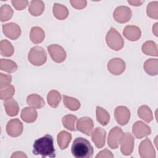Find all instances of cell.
Segmentation results:
<instances>
[{
  "mask_svg": "<svg viewBox=\"0 0 158 158\" xmlns=\"http://www.w3.org/2000/svg\"><path fill=\"white\" fill-rule=\"evenodd\" d=\"M132 16V12L130 7L125 6L117 7L113 14L114 20L120 23H124L128 22Z\"/></svg>",
  "mask_w": 158,
  "mask_h": 158,
  "instance_id": "obj_5",
  "label": "cell"
},
{
  "mask_svg": "<svg viewBox=\"0 0 158 158\" xmlns=\"http://www.w3.org/2000/svg\"><path fill=\"white\" fill-rule=\"evenodd\" d=\"M61 101V94L56 90L50 91L47 96V101L51 107L56 108Z\"/></svg>",
  "mask_w": 158,
  "mask_h": 158,
  "instance_id": "obj_28",
  "label": "cell"
},
{
  "mask_svg": "<svg viewBox=\"0 0 158 158\" xmlns=\"http://www.w3.org/2000/svg\"><path fill=\"white\" fill-rule=\"evenodd\" d=\"M17 65L13 60L1 59L0 60V69L8 73H13L17 70Z\"/></svg>",
  "mask_w": 158,
  "mask_h": 158,
  "instance_id": "obj_33",
  "label": "cell"
},
{
  "mask_svg": "<svg viewBox=\"0 0 158 158\" xmlns=\"http://www.w3.org/2000/svg\"><path fill=\"white\" fill-rule=\"evenodd\" d=\"M38 116V113L35 108L31 107H27L23 108L20 114L21 118L23 121L27 123H33L34 122Z\"/></svg>",
  "mask_w": 158,
  "mask_h": 158,
  "instance_id": "obj_18",
  "label": "cell"
},
{
  "mask_svg": "<svg viewBox=\"0 0 158 158\" xmlns=\"http://www.w3.org/2000/svg\"><path fill=\"white\" fill-rule=\"evenodd\" d=\"M45 37L44 30L40 27H33L30 32V38L34 44H39L43 42Z\"/></svg>",
  "mask_w": 158,
  "mask_h": 158,
  "instance_id": "obj_20",
  "label": "cell"
},
{
  "mask_svg": "<svg viewBox=\"0 0 158 158\" xmlns=\"http://www.w3.org/2000/svg\"><path fill=\"white\" fill-rule=\"evenodd\" d=\"M28 105L35 109H41L45 105V102L43 98L37 94H31L27 98Z\"/></svg>",
  "mask_w": 158,
  "mask_h": 158,
  "instance_id": "obj_22",
  "label": "cell"
},
{
  "mask_svg": "<svg viewBox=\"0 0 158 158\" xmlns=\"http://www.w3.org/2000/svg\"><path fill=\"white\" fill-rule=\"evenodd\" d=\"M63 102L64 106L70 110L75 111L80 107V102L76 98L66 95L63 96Z\"/></svg>",
  "mask_w": 158,
  "mask_h": 158,
  "instance_id": "obj_30",
  "label": "cell"
},
{
  "mask_svg": "<svg viewBox=\"0 0 158 158\" xmlns=\"http://www.w3.org/2000/svg\"><path fill=\"white\" fill-rule=\"evenodd\" d=\"M132 131L136 138L141 139L149 135L151 133V128L143 122L137 121L133 125Z\"/></svg>",
  "mask_w": 158,
  "mask_h": 158,
  "instance_id": "obj_15",
  "label": "cell"
},
{
  "mask_svg": "<svg viewBox=\"0 0 158 158\" xmlns=\"http://www.w3.org/2000/svg\"><path fill=\"white\" fill-rule=\"evenodd\" d=\"M138 115L145 122L149 123L153 119V115L151 109L146 105L140 106L138 110Z\"/></svg>",
  "mask_w": 158,
  "mask_h": 158,
  "instance_id": "obj_29",
  "label": "cell"
},
{
  "mask_svg": "<svg viewBox=\"0 0 158 158\" xmlns=\"http://www.w3.org/2000/svg\"><path fill=\"white\" fill-rule=\"evenodd\" d=\"M130 4H131V6H141L144 1H127Z\"/></svg>",
  "mask_w": 158,
  "mask_h": 158,
  "instance_id": "obj_42",
  "label": "cell"
},
{
  "mask_svg": "<svg viewBox=\"0 0 158 158\" xmlns=\"http://www.w3.org/2000/svg\"><path fill=\"white\" fill-rule=\"evenodd\" d=\"M0 52L2 56L10 57L14 52L12 44L7 40H2L0 43Z\"/></svg>",
  "mask_w": 158,
  "mask_h": 158,
  "instance_id": "obj_32",
  "label": "cell"
},
{
  "mask_svg": "<svg viewBox=\"0 0 158 158\" xmlns=\"http://www.w3.org/2000/svg\"><path fill=\"white\" fill-rule=\"evenodd\" d=\"M125 62L120 58L115 57L110 59L107 64V70L115 75L122 74L125 70Z\"/></svg>",
  "mask_w": 158,
  "mask_h": 158,
  "instance_id": "obj_12",
  "label": "cell"
},
{
  "mask_svg": "<svg viewBox=\"0 0 158 158\" xmlns=\"http://www.w3.org/2000/svg\"><path fill=\"white\" fill-rule=\"evenodd\" d=\"M157 23L156 22L154 25V26L152 27V32L154 33V34L156 36H157Z\"/></svg>",
  "mask_w": 158,
  "mask_h": 158,
  "instance_id": "obj_43",
  "label": "cell"
},
{
  "mask_svg": "<svg viewBox=\"0 0 158 158\" xmlns=\"http://www.w3.org/2000/svg\"><path fill=\"white\" fill-rule=\"evenodd\" d=\"M33 154L40 155L43 158L56 157V150L54 147V139L51 135H45L36 139L33 145Z\"/></svg>",
  "mask_w": 158,
  "mask_h": 158,
  "instance_id": "obj_1",
  "label": "cell"
},
{
  "mask_svg": "<svg viewBox=\"0 0 158 158\" xmlns=\"http://www.w3.org/2000/svg\"><path fill=\"white\" fill-rule=\"evenodd\" d=\"M14 11L8 4H3L0 8V20L2 22L10 19L13 15Z\"/></svg>",
  "mask_w": 158,
  "mask_h": 158,
  "instance_id": "obj_34",
  "label": "cell"
},
{
  "mask_svg": "<svg viewBox=\"0 0 158 158\" xmlns=\"http://www.w3.org/2000/svg\"><path fill=\"white\" fill-rule=\"evenodd\" d=\"M94 128V123L93 120L88 117H81L77 123V129L86 135L90 136Z\"/></svg>",
  "mask_w": 158,
  "mask_h": 158,
  "instance_id": "obj_14",
  "label": "cell"
},
{
  "mask_svg": "<svg viewBox=\"0 0 158 158\" xmlns=\"http://www.w3.org/2000/svg\"><path fill=\"white\" fill-rule=\"evenodd\" d=\"M23 131V123L18 118L10 120L6 125V132L11 137H17Z\"/></svg>",
  "mask_w": 158,
  "mask_h": 158,
  "instance_id": "obj_11",
  "label": "cell"
},
{
  "mask_svg": "<svg viewBox=\"0 0 158 158\" xmlns=\"http://www.w3.org/2000/svg\"><path fill=\"white\" fill-rule=\"evenodd\" d=\"M107 46L114 51L120 50L124 46V40L120 34L113 27H111L106 36Z\"/></svg>",
  "mask_w": 158,
  "mask_h": 158,
  "instance_id": "obj_3",
  "label": "cell"
},
{
  "mask_svg": "<svg viewBox=\"0 0 158 158\" xmlns=\"http://www.w3.org/2000/svg\"><path fill=\"white\" fill-rule=\"evenodd\" d=\"M144 71L149 75H157L158 73V59H149L144 63Z\"/></svg>",
  "mask_w": 158,
  "mask_h": 158,
  "instance_id": "obj_24",
  "label": "cell"
},
{
  "mask_svg": "<svg viewBox=\"0 0 158 158\" xmlns=\"http://www.w3.org/2000/svg\"><path fill=\"white\" fill-rule=\"evenodd\" d=\"M4 34L11 40H17L21 34V28L19 25L14 22H10L2 25Z\"/></svg>",
  "mask_w": 158,
  "mask_h": 158,
  "instance_id": "obj_13",
  "label": "cell"
},
{
  "mask_svg": "<svg viewBox=\"0 0 158 158\" xmlns=\"http://www.w3.org/2000/svg\"><path fill=\"white\" fill-rule=\"evenodd\" d=\"M147 15L151 19H158V1L151 2L146 8Z\"/></svg>",
  "mask_w": 158,
  "mask_h": 158,
  "instance_id": "obj_35",
  "label": "cell"
},
{
  "mask_svg": "<svg viewBox=\"0 0 158 158\" xmlns=\"http://www.w3.org/2000/svg\"><path fill=\"white\" fill-rule=\"evenodd\" d=\"M96 115L97 121L103 126L107 125L110 121V115L108 112L100 106H96Z\"/></svg>",
  "mask_w": 158,
  "mask_h": 158,
  "instance_id": "obj_27",
  "label": "cell"
},
{
  "mask_svg": "<svg viewBox=\"0 0 158 158\" xmlns=\"http://www.w3.org/2000/svg\"><path fill=\"white\" fill-rule=\"evenodd\" d=\"M44 10V4L42 1H31L28 7V12L35 17L42 14Z\"/></svg>",
  "mask_w": 158,
  "mask_h": 158,
  "instance_id": "obj_21",
  "label": "cell"
},
{
  "mask_svg": "<svg viewBox=\"0 0 158 158\" xmlns=\"http://www.w3.org/2000/svg\"><path fill=\"white\" fill-rule=\"evenodd\" d=\"M4 106L6 112L10 117L16 116L19 111V107L17 102L11 98L10 99L5 100L4 102Z\"/></svg>",
  "mask_w": 158,
  "mask_h": 158,
  "instance_id": "obj_19",
  "label": "cell"
},
{
  "mask_svg": "<svg viewBox=\"0 0 158 158\" xmlns=\"http://www.w3.org/2000/svg\"><path fill=\"white\" fill-rule=\"evenodd\" d=\"M77 118L76 116L69 114L64 116L62 118V122L63 126L69 130L70 131H75L76 127L75 125L77 123Z\"/></svg>",
  "mask_w": 158,
  "mask_h": 158,
  "instance_id": "obj_31",
  "label": "cell"
},
{
  "mask_svg": "<svg viewBox=\"0 0 158 158\" xmlns=\"http://www.w3.org/2000/svg\"><path fill=\"white\" fill-rule=\"evenodd\" d=\"M91 136L92 141L98 148H102L105 145L106 131L101 127H97L93 130Z\"/></svg>",
  "mask_w": 158,
  "mask_h": 158,
  "instance_id": "obj_16",
  "label": "cell"
},
{
  "mask_svg": "<svg viewBox=\"0 0 158 158\" xmlns=\"http://www.w3.org/2000/svg\"><path fill=\"white\" fill-rule=\"evenodd\" d=\"M123 132L122 130L118 127H115L112 128L108 135L107 144L111 149H117L123 136Z\"/></svg>",
  "mask_w": 158,
  "mask_h": 158,
  "instance_id": "obj_8",
  "label": "cell"
},
{
  "mask_svg": "<svg viewBox=\"0 0 158 158\" xmlns=\"http://www.w3.org/2000/svg\"><path fill=\"white\" fill-rule=\"evenodd\" d=\"M135 139L130 133H125L121 138L120 144V151L125 156L130 155L134 148Z\"/></svg>",
  "mask_w": 158,
  "mask_h": 158,
  "instance_id": "obj_6",
  "label": "cell"
},
{
  "mask_svg": "<svg viewBox=\"0 0 158 158\" xmlns=\"http://www.w3.org/2000/svg\"><path fill=\"white\" fill-rule=\"evenodd\" d=\"M12 81V76L8 74L0 73V88H5L9 86Z\"/></svg>",
  "mask_w": 158,
  "mask_h": 158,
  "instance_id": "obj_37",
  "label": "cell"
},
{
  "mask_svg": "<svg viewBox=\"0 0 158 158\" xmlns=\"http://www.w3.org/2000/svg\"><path fill=\"white\" fill-rule=\"evenodd\" d=\"M139 154L142 158H155L156 151L151 140L146 138L139 146Z\"/></svg>",
  "mask_w": 158,
  "mask_h": 158,
  "instance_id": "obj_9",
  "label": "cell"
},
{
  "mask_svg": "<svg viewBox=\"0 0 158 158\" xmlns=\"http://www.w3.org/2000/svg\"><path fill=\"white\" fill-rule=\"evenodd\" d=\"M48 51L52 60L56 63H61L66 59V52L64 49L58 44H51L47 47Z\"/></svg>",
  "mask_w": 158,
  "mask_h": 158,
  "instance_id": "obj_7",
  "label": "cell"
},
{
  "mask_svg": "<svg viewBox=\"0 0 158 158\" xmlns=\"http://www.w3.org/2000/svg\"><path fill=\"white\" fill-rule=\"evenodd\" d=\"M11 158H15V157H27V155L25 154L23 152L21 151H16L14 152L12 155L10 156Z\"/></svg>",
  "mask_w": 158,
  "mask_h": 158,
  "instance_id": "obj_41",
  "label": "cell"
},
{
  "mask_svg": "<svg viewBox=\"0 0 158 158\" xmlns=\"http://www.w3.org/2000/svg\"><path fill=\"white\" fill-rule=\"evenodd\" d=\"M28 59L32 65L41 66L46 62L47 55L42 47L34 46L31 48L28 52Z\"/></svg>",
  "mask_w": 158,
  "mask_h": 158,
  "instance_id": "obj_4",
  "label": "cell"
},
{
  "mask_svg": "<svg viewBox=\"0 0 158 158\" xmlns=\"http://www.w3.org/2000/svg\"><path fill=\"white\" fill-rule=\"evenodd\" d=\"M15 93V88L14 86L10 85L5 88L0 90V99L1 100H7L12 98Z\"/></svg>",
  "mask_w": 158,
  "mask_h": 158,
  "instance_id": "obj_36",
  "label": "cell"
},
{
  "mask_svg": "<svg viewBox=\"0 0 158 158\" xmlns=\"http://www.w3.org/2000/svg\"><path fill=\"white\" fill-rule=\"evenodd\" d=\"M70 2L73 7L77 9H82L86 6L87 2L85 0H71Z\"/></svg>",
  "mask_w": 158,
  "mask_h": 158,
  "instance_id": "obj_39",
  "label": "cell"
},
{
  "mask_svg": "<svg viewBox=\"0 0 158 158\" xmlns=\"http://www.w3.org/2000/svg\"><path fill=\"white\" fill-rule=\"evenodd\" d=\"M52 12L54 17L59 20H64L69 15V10L64 5L55 3L53 6Z\"/></svg>",
  "mask_w": 158,
  "mask_h": 158,
  "instance_id": "obj_25",
  "label": "cell"
},
{
  "mask_svg": "<svg viewBox=\"0 0 158 158\" xmlns=\"http://www.w3.org/2000/svg\"><path fill=\"white\" fill-rule=\"evenodd\" d=\"M71 152L76 158H91L93 157L94 149L88 140L78 137L73 142Z\"/></svg>",
  "mask_w": 158,
  "mask_h": 158,
  "instance_id": "obj_2",
  "label": "cell"
},
{
  "mask_svg": "<svg viewBox=\"0 0 158 158\" xmlns=\"http://www.w3.org/2000/svg\"><path fill=\"white\" fill-rule=\"evenodd\" d=\"M72 140V135L66 131H61L57 136V141L59 148L63 150L66 149Z\"/></svg>",
  "mask_w": 158,
  "mask_h": 158,
  "instance_id": "obj_23",
  "label": "cell"
},
{
  "mask_svg": "<svg viewBox=\"0 0 158 158\" xmlns=\"http://www.w3.org/2000/svg\"><path fill=\"white\" fill-rule=\"evenodd\" d=\"M96 158H102V157H114L112 153L109 151L107 149H105L100 151L96 156Z\"/></svg>",
  "mask_w": 158,
  "mask_h": 158,
  "instance_id": "obj_40",
  "label": "cell"
},
{
  "mask_svg": "<svg viewBox=\"0 0 158 158\" xmlns=\"http://www.w3.org/2000/svg\"><path fill=\"white\" fill-rule=\"evenodd\" d=\"M114 117L119 125L122 126L125 125L130 118V110L125 106H117L114 110Z\"/></svg>",
  "mask_w": 158,
  "mask_h": 158,
  "instance_id": "obj_10",
  "label": "cell"
},
{
  "mask_svg": "<svg viewBox=\"0 0 158 158\" xmlns=\"http://www.w3.org/2000/svg\"><path fill=\"white\" fill-rule=\"evenodd\" d=\"M123 36L131 41L138 40L141 35L140 28L135 25H127L123 31Z\"/></svg>",
  "mask_w": 158,
  "mask_h": 158,
  "instance_id": "obj_17",
  "label": "cell"
},
{
  "mask_svg": "<svg viewBox=\"0 0 158 158\" xmlns=\"http://www.w3.org/2000/svg\"><path fill=\"white\" fill-rule=\"evenodd\" d=\"M12 4L14 7V8L17 10H21L25 9L28 4V1H22V0H12L11 1Z\"/></svg>",
  "mask_w": 158,
  "mask_h": 158,
  "instance_id": "obj_38",
  "label": "cell"
},
{
  "mask_svg": "<svg viewBox=\"0 0 158 158\" xmlns=\"http://www.w3.org/2000/svg\"><path fill=\"white\" fill-rule=\"evenodd\" d=\"M142 52L148 56H156L158 55L157 52V46L156 43L153 41H147L141 46Z\"/></svg>",
  "mask_w": 158,
  "mask_h": 158,
  "instance_id": "obj_26",
  "label": "cell"
}]
</instances>
